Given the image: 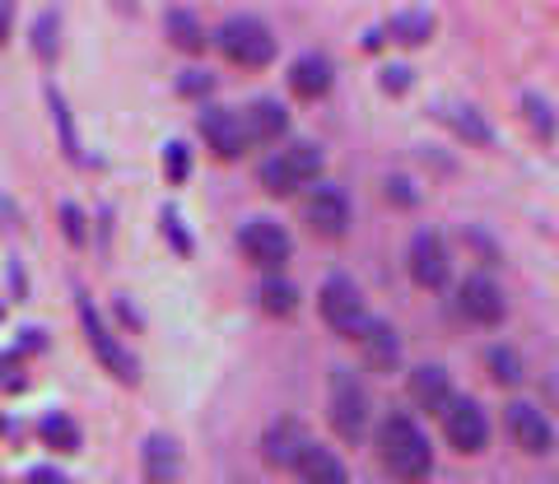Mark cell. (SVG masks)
<instances>
[{
	"instance_id": "6da1fadb",
	"label": "cell",
	"mask_w": 559,
	"mask_h": 484,
	"mask_svg": "<svg viewBox=\"0 0 559 484\" xmlns=\"http://www.w3.org/2000/svg\"><path fill=\"white\" fill-rule=\"evenodd\" d=\"M378 457H382V465H388L396 480H406V484L425 480L433 471V447L415 428L411 414H388V420H382V428H378Z\"/></svg>"
},
{
	"instance_id": "7a4b0ae2",
	"label": "cell",
	"mask_w": 559,
	"mask_h": 484,
	"mask_svg": "<svg viewBox=\"0 0 559 484\" xmlns=\"http://www.w3.org/2000/svg\"><path fill=\"white\" fill-rule=\"evenodd\" d=\"M215 43L234 65H242V71H261V65H271V57H275V38L257 14H229V20L219 24Z\"/></svg>"
},
{
	"instance_id": "3957f363",
	"label": "cell",
	"mask_w": 559,
	"mask_h": 484,
	"mask_svg": "<svg viewBox=\"0 0 559 484\" xmlns=\"http://www.w3.org/2000/svg\"><path fill=\"white\" fill-rule=\"evenodd\" d=\"M322 149L312 145V141H299V145H289V149H280L275 159H266L261 164V186H266L271 196H294L299 192V186H308L312 178H318L322 172Z\"/></svg>"
},
{
	"instance_id": "277c9868",
	"label": "cell",
	"mask_w": 559,
	"mask_h": 484,
	"mask_svg": "<svg viewBox=\"0 0 559 484\" xmlns=\"http://www.w3.org/2000/svg\"><path fill=\"white\" fill-rule=\"evenodd\" d=\"M331 428H336L345 443H355L364 428H369V391L359 387L355 373L331 377Z\"/></svg>"
},
{
	"instance_id": "5b68a950",
	"label": "cell",
	"mask_w": 559,
	"mask_h": 484,
	"mask_svg": "<svg viewBox=\"0 0 559 484\" xmlns=\"http://www.w3.org/2000/svg\"><path fill=\"white\" fill-rule=\"evenodd\" d=\"M318 307H322V317H326L331 331H341V336H355L359 326L369 322V313H364V299H359L355 280H345V275H331V280L322 285Z\"/></svg>"
},
{
	"instance_id": "8992f818",
	"label": "cell",
	"mask_w": 559,
	"mask_h": 484,
	"mask_svg": "<svg viewBox=\"0 0 559 484\" xmlns=\"http://www.w3.org/2000/svg\"><path fill=\"white\" fill-rule=\"evenodd\" d=\"M238 242H242V252H248V262L261 266V270H280L289 262V252H294L289 233L280 229L275 219H248L242 223V233H238Z\"/></svg>"
},
{
	"instance_id": "52a82bcc",
	"label": "cell",
	"mask_w": 559,
	"mask_h": 484,
	"mask_svg": "<svg viewBox=\"0 0 559 484\" xmlns=\"http://www.w3.org/2000/svg\"><path fill=\"white\" fill-rule=\"evenodd\" d=\"M443 434H448V443L457 447L462 457H471V452H485V443H489V420H485V410L476 406V401H452L448 410H443Z\"/></svg>"
},
{
	"instance_id": "ba28073f",
	"label": "cell",
	"mask_w": 559,
	"mask_h": 484,
	"mask_svg": "<svg viewBox=\"0 0 559 484\" xmlns=\"http://www.w3.org/2000/svg\"><path fill=\"white\" fill-rule=\"evenodd\" d=\"M80 322H84V336H90L94 354L103 359V368H108V373L117 377V383H135V377H140V373H135V359H131L127 350H121L117 336H112L108 326L98 322V313L90 307V299H80Z\"/></svg>"
},
{
	"instance_id": "9c48e42d",
	"label": "cell",
	"mask_w": 559,
	"mask_h": 484,
	"mask_svg": "<svg viewBox=\"0 0 559 484\" xmlns=\"http://www.w3.org/2000/svg\"><path fill=\"white\" fill-rule=\"evenodd\" d=\"M406 266H411V280L419 289H443L448 285V247H443V238L433 233V229H419L411 238Z\"/></svg>"
},
{
	"instance_id": "30bf717a",
	"label": "cell",
	"mask_w": 559,
	"mask_h": 484,
	"mask_svg": "<svg viewBox=\"0 0 559 484\" xmlns=\"http://www.w3.org/2000/svg\"><path fill=\"white\" fill-rule=\"evenodd\" d=\"M503 424H509L513 443H518L527 457H546V452H555V428H550V420H546V414H540L536 406L513 401L509 414H503Z\"/></svg>"
},
{
	"instance_id": "8fae6325",
	"label": "cell",
	"mask_w": 559,
	"mask_h": 484,
	"mask_svg": "<svg viewBox=\"0 0 559 484\" xmlns=\"http://www.w3.org/2000/svg\"><path fill=\"white\" fill-rule=\"evenodd\" d=\"M304 219L312 223V233L341 238L349 229V201L341 186H312V196L304 201Z\"/></svg>"
},
{
	"instance_id": "7c38bea8",
	"label": "cell",
	"mask_w": 559,
	"mask_h": 484,
	"mask_svg": "<svg viewBox=\"0 0 559 484\" xmlns=\"http://www.w3.org/2000/svg\"><path fill=\"white\" fill-rule=\"evenodd\" d=\"M201 135L205 145L219 154V159H238L248 149V131H242V117L229 108H205L201 112Z\"/></svg>"
},
{
	"instance_id": "4fadbf2b",
	"label": "cell",
	"mask_w": 559,
	"mask_h": 484,
	"mask_svg": "<svg viewBox=\"0 0 559 484\" xmlns=\"http://www.w3.org/2000/svg\"><path fill=\"white\" fill-rule=\"evenodd\" d=\"M349 340H359V350H364V363H369L373 373H392L396 368V359H401V340H396V331L388 322H378V317H369L359 326Z\"/></svg>"
},
{
	"instance_id": "5bb4252c",
	"label": "cell",
	"mask_w": 559,
	"mask_h": 484,
	"mask_svg": "<svg viewBox=\"0 0 559 484\" xmlns=\"http://www.w3.org/2000/svg\"><path fill=\"white\" fill-rule=\"evenodd\" d=\"M457 303H462V313L471 322H480V326H495L503 317V293L489 275H471V280L462 285V293H457Z\"/></svg>"
},
{
	"instance_id": "9a60e30c",
	"label": "cell",
	"mask_w": 559,
	"mask_h": 484,
	"mask_svg": "<svg viewBox=\"0 0 559 484\" xmlns=\"http://www.w3.org/2000/svg\"><path fill=\"white\" fill-rule=\"evenodd\" d=\"M242 131H248V145H275L280 135L289 131V117L275 98H257L248 112H242Z\"/></svg>"
},
{
	"instance_id": "2e32d148",
	"label": "cell",
	"mask_w": 559,
	"mask_h": 484,
	"mask_svg": "<svg viewBox=\"0 0 559 484\" xmlns=\"http://www.w3.org/2000/svg\"><path fill=\"white\" fill-rule=\"evenodd\" d=\"M289 89L294 98H304V102H318L331 94V61L318 57V51H308V57H299L289 65Z\"/></svg>"
},
{
	"instance_id": "e0dca14e",
	"label": "cell",
	"mask_w": 559,
	"mask_h": 484,
	"mask_svg": "<svg viewBox=\"0 0 559 484\" xmlns=\"http://www.w3.org/2000/svg\"><path fill=\"white\" fill-rule=\"evenodd\" d=\"M411 401L419 410H448L452 406V383H448V373L439 368V363H419V368L411 373Z\"/></svg>"
},
{
	"instance_id": "ac0fdd59",
	"label": "cell",
	"mask_w": 559,
	"mask_h": 484,
	"mask_svg": "<svg viewBox=\"0 0 559 484\" xmlns=\"http://www.w3.org/2000/svg\"><path fill=\"white\" fill-rule=\"evenodd\" d=\"M304 447H308L304 428L294 424V420H280L271 434H266V461L280 465V471H294V465H299V457H304Z\"/></svg>"
},
{
	"instance_id": "d6986e66",
	"label": "cell",
	"mask_w": 559,
	"mask_h": 484,
	"mask_svg": "<svg viewBox=\"0 0 559 484\" xmlns=\"http://www.w3.org/2000/svg\"><path fill=\"white\" fill-rule=\"evenodd\" d=\"M182 475V457H178V443L164 438V434H154L145 443V480L150 484H178Z\"/></svg>"
},
{
	"instance_id": "ffe728a7",
	"label": "cell",
	"mask_w": 559,
	"mask_h": 484,
	"mask_svg": "<svg viewBox=\"0 0 559 484\" xmlns=\"http://www.w3.org/2000/svg\"><path fill=\"white\" fill-rule=\"evenodd\" d=\"M294 471L304 475V484H345V465L336 461V452H326V447H318V443L304 447V457H299Z\"/></svg>"
},
{
	"instance_id": "44dd1931",
	"label": "cell",
	"mask_w": 559,
	"mask_h": 484,
	"mask_svg": "<svg viewBox=\"0 0 559 484\" xmlns=\"http://www.w3.org/2000/svg\"><path fill=\"white\" fill-rule=\"evenodd\" d=\"M388 33H392V43L401 47H419L433 33V14L429 10H401L388 20Z\"/></svg>"
},
{
	"instance_id": "7402d4cb",
	"label": "cell",
	"mask_w": 559,
	"mask_h": 484,
	"mask_svg": "<svg viewBox=\"0 0 559 484\" xmlns=\"http://www.w3.org/2000/svg\"><path fill=\"white\" fill-rule=\"evenodd\" d=\"M164 28H168V38L178 43L182 51H201L205 47V28L197 24V14H191V10H168Z\"/></svg>"
},
{
	"instance_id": "603a6c76",
	"label": "cell",
	"mask_w": 559,
	"mask_h": 484,
	"mask_svg": "<svg viewBox=\"0 0 559 484\" xmlns=\"http://www.w3.org/2000/svg\"><path fill=\"white\" fill-rule=\"evenodd\" d=\"M439 117L462 135V141H471V145H489V126L480 121L476 108H439Z\"/></svg>"
},
{
	"instance_id": "cb8c5ba5",
	"label": "cell",
	"mask_w": 559,
	"mask_h": 484,
	"mask_svg": "<svg viewBox=\"0 0 559 484\" xmlns=\"http://www.w3.org/2000/svg\"><path fill=\"white\" fill-rule=\"evenodd\" d=\"M261 307H266L271 317H294V307H299V289L289 280H266L261 285Z\"/></svg>"
},
{
	"instance_id": "d4e9b609",
	"label": "cell",
	"mask_w": 559,
	"mask_h": 484,
	"mask_svg": "<svg viewBox=\"0 0 559 484\" xmlns=\"http://www.w3.org/2000/svg\"><path fill=\"white\" fill-rule=\"evenodd\" d=\"M489 377H495L499 387H518L522 383V359H518V350H509V344H495V350H489Z\"/></svg>"
},
{
	"instance_id": "484cf974",
	"label": "cell",
	"mask_w": 559,
	"mask_h": 484,
	"mask_svg": "<svg viewBox=\"0 0 559 484\" xmlns=\"http://www.w3.org/2000/svg\"><path fill=\"white\" fill-rule=\"evenodd\" d=\"M43 438L57 443L61 452H75V447H80V434H75V424H70L66 414H47V420H43Z\"/></svg>"
},
{
	"instance_id": "4316f807",
	"label": "cell",
	"mask_w": 559,
	"mask_h": 484,
	"mask_svg": "<svg viewBox=\"0 0 559 484\" xmlns=\"http://www.w3.org/2000/svg\"><path fill=\"white\" fill-rule=\"evenodd\" d=\"M522 108H527V121H532V126H536V131H540V135H546V141H550V135H555L550 102H546V98H536V94H527V98H522Z\"/></svg>"
},
{
	"instance_id": "83f0119b",
	"label": "cell",
	"mask_w": 559,
	"mask_h": 484,
	"mask_svg": "<svg viewBox=\"0 0 559 484\" xmlns=\"http://www.w3.org/2000/svg\"><path fill=\"white\" fill-rule=\"evenodd\" d=\"M382 89H388V94H406L411 89V71H406V65H388V71H382Z\"/></svg>"
},
{
	"instance_id": "f1b7e54d",
	"label": "cell",
	"mask_w": 559,
	"mask_h": 484,
	"mask_svg": "<svg viewBox=\"0 0 559 484\" xmlns=\"http://www.w3.org/2000/svg\"><path fill=\"white\" fill-rule=\"evenodd\" d=\"M0 387H5V391H20V387H24V363L0 359Z\"/></svg>"
},
{
	"instance_id": "f546056e",
	"label": "cell",
	"mask_w": 559,
	"mask_h": 484,
	"mask_svg": "<svg viewBox=\"0 0 559 484\" xmlns=\"http://www.w3.org/2000/svg\"><path fill=\"white\" fill-rule=\"evenodd\" d=\"M168 172H173V182L187 178V149L182 145H168Z\"/></svg>"
},
{
	"instance_id": "4dcf8cb0",
	"label": "cell",
	"mask_w": 559,
	"mask_h": 484,
	"mask_svg": "<svg viewBox=\"0 0 559 484\" xmlns=\"http://www.w3.org/2000/svg\"><path fill=\"white\" fill-rule=\"evenodd\" d=\"M38 51H43V57H51V14L38 24Z\"/></svg>"
},
{
	"instance_id": "1f68e13d",
	"label": "cell",
	"mask_w": 559,
	"mask_h": 484,
	"mask_svg": "<svg viewBox=\"0 0 559 484\" xmlns=\"http://www.w3.org/2000/svg\"><path fill=\"white\" fill-rule=\"evenodd\" d=\"M33 484H66L61 475H51V471H38V475H33Z\"/></svg>"
}]
</instances>
